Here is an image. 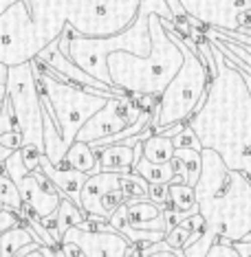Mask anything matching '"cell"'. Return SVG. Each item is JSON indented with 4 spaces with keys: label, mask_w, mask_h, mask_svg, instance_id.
Returning a JSON list of instances; mask_svg holds the SVG:
<instances>
[{
    "label": "cell",
    "mask_w": 251,
    "mask_h": 257,
    "mask_svg": "<svg viewBox=\"0 0 251 257\" xmlns=\"http://www.w3.org/2000/svg\"><path fill=\"white\" fill-rule=\"evenodd\" d=\"M174 159L181 163L185 172V185L194 187L201 174V152L196 150H174Z\"/></svg>",
    "instance_id": "obj_24"
},
{
    "label": "cell",
    "mask_w": 251,
    "mask_h": 257,
    "mask_svg": "<svg viewBox=\"0 0 251 257\" xmlns=\"http://www.w3.org/2000/svg\"><path fill=\"white\" fill-rule=\"evenodd\" d=\"M40 156L42 152L33 145H22L20 148V159H22V165L27 167V172H33V169L40 167Z\"/></svg>",
    "instance_id": "obj_30"
},
{
    "label": "cell",
    "mask_w": 251,
    "mask_h": 257,
    "mask_svg": "<svg viewBox=\"0 0 251 257\" xmlns=\"http://www.w3.org/2000/svg\"><path fill=\"white\" fill-rule=\"evenodd\" d=\"M192 18L220 31H236L238 14L251 9V0H179Z\"/></svg>",
    "instance_id": "obj_12"
},
{
    "label": "cell",
    "mask_w": 251,
    "mask_h": 257,
    "mask_svg": "<svg viewBox=\"0 0 251 257\" xmlns=\"http://www.w3.org/2000/svg\"><path fill=\"white\" fill-rule=\"evenodd\" d=\"M33 77H36L40 99L51 116H53L57 130L62 134L64 145H71L75 141V134L79 127L97 112L108 99H113V92L104 90H86L71 81H60L46 71V66L40 60H31Z\"/></svg>",
    "instance_id": "obj_6"
},
{
    "label": "cell",
    "mask_w": 251,
    "mask_h": 257,
    "mask_svg": "<svg viewBox=\"0 0 251 257\" xmlns=\"http://www.w3.org/2000/svg\"><path fill=\"white\" fill-rule=\"evenodd\" d=\"M124 211H126V220L128 226L139 231H161L168 233L170 226L163 220L161 207L154 202H150L148 198H128L124 202Z\"/></svg>",
    "instance_id": "obj_14"
},
{
    "label": "cell",
    "mask_w": 251,
    "mask_h": 257,
    "mask_svg": "<svg viewBox=\"0 0 251 257\" xmlns=\"http://www.w3.org/2000/svg\"><path fill=\"white\" fill-rule=\"evenodd\" d=\"M132 172L137 176H141L148 185H170V183H179L177 176H174V169L170 163H150L145 161L143 156L137 161V165L132 167Z\"/></svg>",
    "instance_id": "obj_20"
},
{
    "label": "cell",
    "mask_w": 251,
    "mask_h": 257,
    "mask_svg": "<svg viewBox=\"0 0 251 257\" xmlns=\"http://www.w3.org/2000/svg\"><path fill=\"white\" fill-rule=\"evenodd\" d=\"M11 152H14V150H9V148H5V145H0V169H3V163L9 159Z\"/></svg>",
    "instance_id": "obj_37"
},
{
    "label": "cell",
    "mask_w": 251,
    "mask_h": 257,
    "mask_svg": "<svg viewBox=\"0 0 251 257\" xmlns=\"http://www.w3.org/2000/svg\"><path fill=\"white\" fill-rule=\"evenodd\" d=\"M31 242L40 244V237L25 224H16L0 233V257H16V253ZM42 246V244H40Z\"/></svg>",
    "instance_id": "obj_19"
},
{
    "label": "cell",
    "mask_w": 251,
    "mask_h": 257,
    "mask_svg": "<svg viewBox=\"0 0 251 257\" xmlns=\"http://www.w3.org/2000/svg\"><path fill=\"white\" fill-rule=\"evenodd\" d=\"M0 145H5V148H9V150H20L22 148V134H20V130H11V132L0 134Z\"/></svg>",
    "instance_id": "obj_32"
},
{
    "label": "cell",
    "mask_w": 251,
    "mask_h": 257,
    "mask_svg": "<svg viewBox=\"0 0 251 257\" xmlns=\"http://www.w3.org/2000/svg\"><path fill=\"white\" fill-rule=\"evenodd\" d=\"M3 174H7L9 180L16 185L20 194V200L25 207H29L40 220L49 218L55 213L57 204H60V191L53 187L49 178L42 174V169H33L27 172V167L22 165L20 150H14L9 154V159L3 163Z\"/></svg>",
    "instance_id": "obj_10"
},
{
    "label": "cell",
    "mask_w": 251,
    "mask_h": 257,
    "mask_svg": "<svg viewBox=\"0 0 251 257\" xmlns=\"http://www.w3.org/2000/svg\"><path fill=\"white\" fill-rule=\"evenodd\" d=\"M119 176L121 174H117V172H97V174H93V176L86 178V183L79 191V209L81 211L95 215L99 198L106 196L108 191L121 189Z\"/></svg>",
    "instance_id": "obj_17"
},
{
    "label": "cell",
    "mask_w": 251,
    "mask_h": 257,
    "mask_svg": "<svg viewBox=\"0 0 251 257\" xmlns=\"http://www.w3.org/2000/svg\"><path fill=\"white\" fill-rule=\"evenodd\" d=\"M141 257H183V250L165 248V250H154V253H148V255H141Z\"/></svg>",
    "instance_id": "obj_35"
},
{
    "label": "cell",
    "mask_w": 251,
    "mask_h": 257,
    "mask_svg": "<svg viewBox=\"0 0 251 257\" xmlns=\"http://www.w3.org/2000/svg\"><path fill=\"white\" fill-rule=\"evenodd\" d=\"M5 97L9 99L14 110L16 123L22 134V145H33L42 152V99L31 62L11 66L7 71Z\"/></svg>",
    "instance_id": "obj_8"
},
{
    "label": "cell",
    "mask_w": 251,
    "mask_h": 257,
    "mask_svg": "<svg viewBox=\"0 0 251 257\" xmlns=\"http://www.w3.org/2000/svg\"><path fill=\"white\" fill-rule=\"evenodd\" d=\"M64 167L77 169V172H84V174H89V176L99 172L95 152H93L89 143H81V141H73L68 145L66 154H64Z\"/></svg>",
    "instance_id": "obj_18"
},
{
    "label": "cell",
    "mask_w": 251,
    "mask_h": 257,
    "mask_svg": "<svg viewBox=\"0 0 251 257\" xmlns=\"http://www.w3.org/2000/svg\"><path fill=\"white\" fill-rule=\"evenodd\" d=\"M25 257H46L44 253H42V250H40V246L36 248V250H31V253H27Z\"/></svg>",
    "instance_id": "obj_39"
},
{
    "label": "cell",
    "mask_w": 251,
    "mask_h": 257,
    "mask_svg": "<svg viewBox=\"0 0 251 257\" xmlns=\"http://www.w3.org/2000/svg\"><path fill=\"white\" fill-rule=\"evenodd\" d=\"M46 46L29 14V5L18 0L0 14V64L7 68L36 60Z\"/></svg>",
    "instance_id": "obj_9"
},
{
    "label": "cell",
    "mask_w": 251,
    "mask_h": 257,
    "mask_svg": "<svg viewBox=\"0 0 251 257\" xmlns=\"http://www.w3.org/2000/svg\"><path fill=\"white\" fill-rule=\"evenodd\" d=\"M141 156L150 163H170L174 156V145L168 137L161 134H152L145 141H141Z\"/></svg>",
    "instance_id": "obj_21"
},
{
    "label": "cell",
    "mask_w": 251,
    "mask_h": 257,
    "mask_svg": "<svg viewBox=\"0 0 251 257\" xmlns=\"http://www.w3.org/2000/svg\"><path fill=\"white\" fill-rule=\"evenodd\" d=\"M150 202L159 204V207H170V191H168V185H148V194H145Z\"/></svg>",
    "instance_id": "obj_29"
},
{
    "label": "cell",
    "mask_w": 251,
    "mask_h": 257,
    "mask_svg": "<svg viewBox=\"0 0 251 257\" xmlns=\"http://www.w3.org/2000/svg\"><path fill=\"white\" fill-rule=\"evenodd\" d=\"M168 191H170V207L174 209V211L183 213L185 218L198 213L194 187H188L185 183H170L168 185Z\"/></svg>",
    "instance_id": "obj_22"
},
{
    "label": "cell",
    "mask_w": 251,
    "mask_h": 257,
    "mask_svg": "<svg viewBox=\"0 0 251 257\" xmlns=\"http://www.w3.org/2000/svg\"><path fill=\"white\" fill-rule=\"evenodd\" d=\"M161 25L165 29L168 38L181 49L183 64H181L177 75L170 79V84L165 86V90L156 99V106L152 110V125L156 130L179 123V121H188L203 106L209 84L207 66L198 60V53L185 46L183 36L172 27V22L161 20Z\"/></svg>",
    "instance_id": "obj_5"
},
{
    "label": "cell",
    "mask_w": 251,
    "mask_h": 257,
    "mask_svg": "<svg viewBox=\"0 0 251 257\" xmlns=\"http://www.w3.org/2000/svg\"><path fill=\"white\" fill-rule=\"evenodd\" d=\"M205 257H240L236 253V248L231 246V244H223V242H216L209 246V250L205 253Z\"/></svg>",
    "instance_id": "obj_31"
},
{
    "label": "cell",
    "mask_w": 251,
    "mask_h": 257,
    "mask_svg": "<svg viewBox=\"0 0 251 257\" xmlns=\"http://www.w3.org/2000/svg\"><path fill=\"white\" fill-rule=\"evenodd\" d=\"M60 250H62L64 257H84L81 255V250L75 246L73 242H60Z\"/></svg>",
    "instance_id": "obj_34"
},
{
    "label": "cell",
    "mask_w": 251,
    "mask_h": 257,
    "mask_svg": "<svg viewBox=\"0 0 251 257\" xmlns=\"http://www.w3.org/2000/svg\"><path fill=\"white\" fill-rule=\"evenodd\" d=\"M119 187H121V191H124L126 200L128 198H145V194H148V183H145L141 176H137L135 172L121 174Z\"/></svg>",
    "instance_id": "obj_26"
},
{
    "label": "cell",
    "mask_w": 251,
    "mask_h": 257,
    "mask_svg": "<svg viewBox=\"0 0 251 257\" xmlns=\"http://www.w3.org/2000/svg\"><path fill=\"white\" fill-rule=\"evenodd\" d=\"M7 71L9 68L5 64H0V86H5V81H7Z\"/></svg>",
    "instance_id": "obj_38"
},
{
    "label": "cell",
    "mask_w": 251,
    "mask_h": 257,
    "mask_svg": "<svg viewBox=\"0 0 251 257\" xmlns=\"http://www.w3.org/2000/svg\"><path fill=\"white\" fill-rule=\"evenodd\" d=\"M0 204H3L7 211H14V213H18L22 209L18 189H16V185L9 180L7 174H3V172H0Z\"/></svg>",
    "instance_id": "obj_25"
},
{
    "label": "cell",
    "mask_w": 251,
    "mask_h": 257,
    "mask_svg": "<svg viewBox=\"0 0 251 257\" xmlns=\"http://www.w3.org/2000/svg\"><path fill=\"white\" fill-rule=\"evenodd\" d=\"M86 220V213L81 211L75 202H71L68 198H60V204L55 209V224H57V233L64 235V231L71 229V226H81V222Z\"/></svg>",
    "instance_id": "obj_23"
},
{
    "label": "cell",
    "mask_w": 251,
    "mask_h": 257,
    "mask_svg": "<svg viewBox=\"0 0 251 257\" xmlns=\"http://www.w3.org/2000/svg\"><path fill=\"white\" fill-rule=\"evenodd\" d=\"M247 257H251V255H247Z\"/></svg>",
    "instance_id": "obj_41"
},
{
    "label": "cell",
    "mask_w": 251,
    "mask_h": 257,
    "mask_svg": "<svg viewBox=\"0 0 251 257\" xmlns=\"http://www.w3.org/2000/svg\"><path fill=\"white\" fill-rule=\"evenodd\" d=\"M240 242H251V231H249V233H247V235H244V237L240 239Z\"/></svg>",
    "instance_id": "obj_40"
},
{
    "label": "cell",
    "mask_w": 251,
    "mask_h": 257,
    "mask_svg": "<svg viewBox=\"0 0 251 257\" xmlns=\"http://www.w3.org/2000/svg\"><path fill=\"white\" fill-rule=\"evenodd\" d=\"M203 235V233H201ZM201 235H194L192 231H188L185 226H181V224H177V226H172L170 231L163 235V242L168 244L170 248H174V250H183L185 246H190V244H194L198 237Z\"/></svg>",
    "instance_id": "obj_27"
},
{
    "label": "cell",
    "mask_w": 251,
    "mask_h": 257,
    "mask_svg": "<svg viewBox=\"0 0 251 257\" xmlns=\"http://www.w3.org/2000/svg\"><path fill=\"white\" fill-rule=\"evenodd\" d=\"M148 11L139 9L137 18L128 29H124L117 36L108 38H81L73 31L71 27H64L60 38H57V46L64 55L68 57L73 64H77L84 73H89L91 77H95L97 81L110 86V75L106 68V57L117 51H126V53L145 57L150 53V33H148Z\"/></svg>",
    "instance_id": "obj_4"
},
{
    "label": "cell",
    "mask_w": 251,
    "mask_h": 257,
    "mask_svg": "<svg viewBox=\"0 0 251 257\" xmlns=\"http://www.w3.org/2000/svg\"><path fill=\"white\" fill-rule=\"evenodd\" d=\"M194 196L198 215L218 237L240 242L251 231V180L227 167L214 150H201Z\"/></svg>",
    "instance_id": "obj_2"
},
{
    "label": "cell",
    "mask_w": 251,
    "mask_h": 257,
    "mask_svg": "<svg viewBox=\"0 0 251 257\" xmlns=\"http://www.w3.org/2000/svg\"><path fill=\"white\" fill-rule=\"evenodd\" d=\"M150 33V53L145 57L117 51L106 57V68L110 75V84L124 90L130 97H156L183 64V53L177 44L168 38L161 18L154 14L148 16Z\"/></svg>",
    "instance_id": "obj_3"
},
{
    "label": "cell",
    "mask_w": 251,
    "mask_h": 257,
    "mask_svg": "<svg viewBox=\"0 0 251 257\" xmlns=\"http://www.w3.org/2000/svg\"><path fill=\"white\" fill-rule=\"evenodd\" d=\"M97 156L99 172H117V174H128L141 159V143L124 145V143H113L104 145V148L93 150Z\"/></svg>",
    "instance_id": "obj_15"
},
{
    "label": "cell",
    "mask_w": 251,
    "mask_h": 257,
    "mask_svg": "<svg viewBox=\"0 0 251 257\" xmlns=\"http://www.w3.org/2000/svg\"><path fill=\"white\" fill-rule=\"evenodd\" d=\"M139 114H141V108L137 106L135 97H113L79 127V132L75 134V141L91 145L102 141V139L115 137L135 123Z\"/></svg>",
    "instance_id": "obj_11"
},
{
    "label": "cell",
    "mask_w": 251,
    "mask_h": 257,
    "mask_svg": "<svg viewBox=\"0 0 251 257\" xmlns=\"http://www.w3.org/2000/svg\"><path fill=\"white\" fill-rule=\"evenodd\" d=\"M62 242H73L84 257H126L132 246L117 231H81L77 226L64 231Z\"/></svg>",
    "instance_id": "obj_13"
},
{
    "label": "cell",
    "mask_w": 251,
    "mask_h": 257,
    "mask_svg": "<svg viewBox=\"0 0 251 257\" xmlns=\"http://www.w3.org/2000/svg\"><path fill=\"white\" fill-rule=\"evenodd\" d=\"M40 169L46 178L53 183V187L60 191V196L68 198L71 202H75L79 207V191L84 187L89 174L77 172V169H68V167H53L49 161L44 159V154L40 156Z\"/></svg>",
    "instance_id": "obj_16"
},
{
    "label": "cell",
    "mask_w": 251,
    "mask_h": 257,
    "mask_svg": "<svg viewBox=\"0 0 251 257\" xmlns=\"http://www.w3.org/2000/svg\"><path fill=\"white\" fill-rule=\"evenodd\" d=\"M16 224H20V220H18V215H16L14 211H7V209L0 211V233L11 229V226H16Z\"/></svg>",
    "instance_id": "obj_33"
},
{
    "label": "cell",
    "mask_w": 251,
    "mask_h": 257,
    "mask_svg": "<svg viewBox=\"0 0 251 257\" xmlns=\"http://www.w3.org/2000/svg\"><path fill=\"white\" fill-rule=\"evenodd\" d=\"M212 44V42H209ZM216 73L209 77L205 101L188 119L201 148L214 150L233 172L251 180V95L240 73L212 44Z\"/></svg>",
    "instance_id": "obj_1"
},
{
    "label": "cell",
    "mask_w": 251,
    "mask_h": 257,
    "mask_svg": "<svg viewBox=\"0 0 251 257\" xmlns=\"http://www.w3.org/2000/svg\"><path fill=\"white\" fill-rule=\"evenodd\" d=\"M141 0H60L66 25L81 38L117 36L135 22Z\"/></svg>",
    "instance_id": "obj_7"
},
{
    "label": "cell",
    "mask_w": 251,
    "mask_h": 257,
    "mask_svg": "<svg viewBox=\"0 0 251 257\" xmlns=\"http://www.w3.org/2000/svg\"><path fill=\"white\" fill-rule=\"evenodd\" d=\"M170 141L174 145V150H196V152L203 150L201 143H198V137L194 134V130H192L190 125H185L179 134H174Z\"/></svg>",
    "instance_id": "obj_28"
},
{
    "label": "cell",
    "mask_w": 251,
    "mask_h": 257,
    "mask_svg": "<svg viewBox=\"0 0 251 257\" xmlns=\"http://www.w3.org/2000/svg\"><path fill=\"white\" fill-rule=\"evenodd\" d=\"M231 246L236 248V253L240 257L251 255V242H231Z\"/></svg>",
    "instance_id": "obj_36"
}]
</instances>
